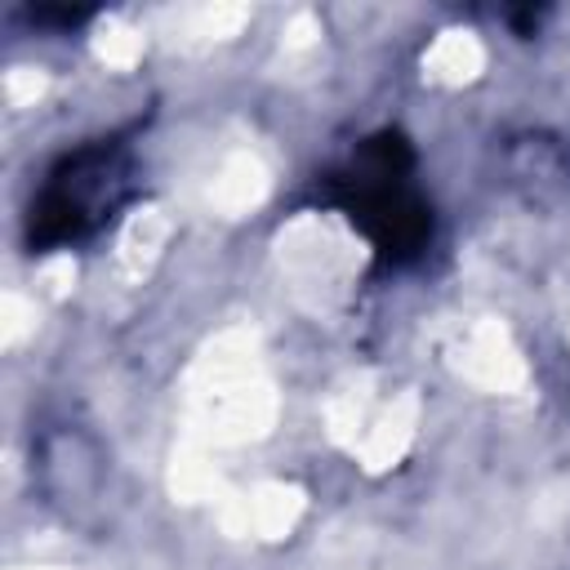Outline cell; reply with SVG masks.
<instances>
[{"label": "cell", "mask_w": 570, "mask_h": 570, "mask_svg": "<svg viewBox=\"0 0 570 570\" xmlns=\"http://www.w3.org/2000/svg\"><path fill=\"white\" fill-rule=\"evenodd\" d=\"M405 169H410L405 142L383 134V138L365 142L352 174L338 178L343 183V205L352 209V223H361L365 236L387 258H410L414 249H423V240L432 232L428 205L410 191Z\"/></svg>", "instance_id": "obj_2"}, {"label": "cell", "mask_w": 570, "mask_h": 570, "mask_svg": "<svg viewBox=\"0 0 570 570\" xmlns=\"http://www.w3.org/2000/svg\"><path fill=\"white\" fill-rule=\"evenodd\" d=\"M129 178H134V165L116 138H98L62 156L49 169L40 196L31 200L27 245L58 249L98 232L102 218H111V209H120V200L129 196Z\"/></svg>", "instance_id": "obj_1"}]
</instances>
